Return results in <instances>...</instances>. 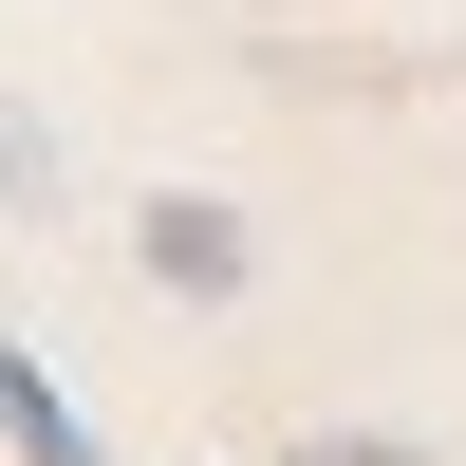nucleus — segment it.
I'll return each mask as SVG.
<instances>
[{
	"instance_id": "f257e3e1",
	"label": "nucleus",
	"mask_w": 466,
	"mask_h": 466,
	"mask_svg": "<svg viewBox=\"0 0 466 466\" xmlns=\"http://www.w3.org/2000/svg\"><path fill=\"white\" fill-rule=\"evenodd\" d=\"M131 243H149V280H168V299H243V206H206V187H149V206H131Z\"/></svg>"
},
{
	"instance_id": "f03ea898",
	"label": "nucleus",
	"mask_w": 466,
	"mask_h": 466,
	"mask_svg": "<svg viewBox=\"0 0 466 466\" xmlns=\"http://www.w3.org/2000/svg\"><path fill=\"white\" fill-rule=\"evenodd\" d=\"M0 448H19V466H94V430H75V392L37 355H0Z\"/></svg>"
},
{
	"instance_id": "7ed1b4c3",
	"label": "nucleus",
	"mask_w": 466,
	"mask_h": 466,
	"mask_svg": "<svg viewBox=\"0 0 466 466\" xmlns=\"http://www.w3.org/2000/svg\"><path fill=\"white\" fill-rule=\"evenodd\" d=\"M299 466H430V448H373V430H318Z\"/></svg>"
}]
</instances>
